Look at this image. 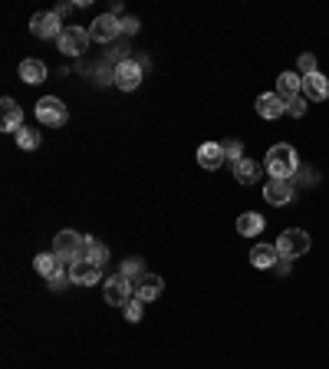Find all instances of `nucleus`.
Wrapping results in <instances>:
<instances>
[{
	"mask_svg": "<svg viewBox=\"0 0 329 369\" xmlns=\"http://www.w3.org/2000/svg\"><path fill=\"white\" fill-rule=\"evenodd\" d=\"M99 277H103V267L89 264V261H76V264H70V280L79 283V287H95Z\"/></svg>",
	"mask_w": 329,
	"mask_h": 369,
	"instance_id": "12",
	"label": "nucleus"
},
{
	"mask_svg": "<svg viewBox=\"0 0 329 369\" xmlns=\"http://www.w3.org/2000/svg\"><path fill=\"white\" fill-rule=\"evenodd\" d=\"M103 297L109 307H125V303L135 297V283L129 280L125 274H113V277H105L103 283Z\"/></svg>",
	"mask_w": 329,
	"mask_h": 369,
	"instance_id": "3",
	"label": "nucleus"
},
{
	"mask_svg": "<svg viewBox=\"0 0 329 369\" xmlns=\"http://www.w3.org/2000/svg\"><path fill=\"white\" fill-rule=\"evenodd\" d=\"M280 254H277V244H254L251 251V264L260 267V271H267V267H277Z\"/></svg>",
	"mask_w": 329,
	"mask_h": 369,
	"instance_id": "18",
	"label": "nucleus"
},
{
	"mask_svg": "<svg viewBox=\"0 0 329 369\" xmlns=\"http://www.w3.org/2000/svg\"><path fill=\"white\" fill-rule=\"evenodd\" d=\"M33 267H36V274L50 280V277H56V274L63 271V261L56 258V254H36V258H33Z\"/></svg>",
	"mask_w": 329,
	"mask_h": 369,
	"instance_id": "23",
	"label": "nucleus"
},
{
	"mask_svg": "<svg viewBox=\"0 0 329 369\" xmlns=\"http://www.w3.org/2000/svg\"><path fill=\"white\" fill-rule=\"evenodd\" d=\"M83 261H89V264H95V267H105L109 264V248H105L99 238H86V254H83Z\"/></svg>",
	"mask_w": 329,
	"mask_h": 369,
	"instance_id": "21",
	"label": "nucleus"
},
{
	"mask_svg": "<svg viewBox=\"0 0 329 369\" xmlns=\"http://www.w3.org/2000/svg\"><path fill=\"white\" fill-rule=\"evenodd\" d=\"M277 274H280V277L290 274V261H286V258H280V261H277Z\"/></svg>",
	"mask_w": 329,
	"mask_h": 369,
	"instance_id": "33",
	"label": "nucleus"
},
{
	"mask_svg": "<svg viewBox=\"0 0 329 369\" xmlns=\"http://www.w3.org/2000/svg\"><path fill=\"white\" fill-rule=\"evenodd\" d=\"M119 34H122V20L115 14H103L89 26V40H95V44H113Z\"/></svg>",
	"mask_w": 329,
	"mask_h": 369,
	"instance_id": "7",
	"label": "nucleus"
},
{
	"mask_svg": "<svg viewBox=\"0 0 329 369\" xmlns=\"http://www.w3.org/2000/svg\"><path fill=\"white\" fill-rule=\"evenodd\" d=\"M4 119H0V129L4 132H14V136H17L20 129H24V112H20V106L14 103V99H10V96H4Z\"/></svg>",
	"mask_w": 329,
	"mask_h": 369,
	"instance_id": "15",
	"label": "nucleus"
},
{
	"mask_svg": "<svg viewBox=\"0 0 329 369\" xmlns=\"http://www.w3.org/2000/svg\"><path fill=\"white\" fill-rule=\"evenodd\" d=\"M306 106H310V99H303V96H293V99H286V116H293V119H303Z\"/></svg>",
	"mask_w": 329,
	"mask_h": 369,
	"instance_id": "27",
	"label": "nucleus"
},
{
	"mask_svg": "<svg viewBox=\"0 0 329 369\" xmlns=\"http://www.w3.org/2000/svg\"><path fill=\"white\" fill-rule=\"evenodd\" d=\"M260 175H263V165H260L257 158H241V162L234 165V178L241 181V185H260Z\"/></svg>",
	"mask_w": 329,
	"mask_h": 369,
	"instance_id": "16",
	"label": "nucleus"
},
{
	"mask_svg": "<svg viewBox=\"0 0 329 369\" xmlns=\"http://www.w3.org/2000/svg\"><path fill=\"white\" fill-rule=\"evenodd\" d=\"M113 73H115V86L125 89V93H132V89H139L142 73H145V69H142L139 60H125V63H119Z\"/></svg>",
	"mask_w": 329,
	"mask_h": 369,
	"instance_id": "9",
	"label": "nucleus"
},
{
	"mask_svg": "<svg viewBox=\"0 0 329 369\" xmlns=\"http://www.w3.org/2000/svg\"><path fill=\"white\" fill-rule=\"evenodd\" d=\"M66 283H73V280H70V267H63L56 277H50V287H53V290H63Z\"/></svg>",
	"mask_w": 329,
	"mask_h": 369,
	"instance_id": "30",
	"label": "nucleus"
},
{
	"mask_svg": "<svg viewBox=\"0 0 329 369\" xmlns=\"http://www.w3.org/2000/svg\"><path fill=\"white\" fill-rule=\"evenodd\" d=\"M224 158H227V162H231V165H237V162H241V158H244V146H241V142H237V138H231V142H224Z\"/></svg>",
	"mask_w": 329,
	"mask_h": 369,
	"instance_id": "28",
	"label": "nucleus"
},
{
	"mask_svg": "<svg viewBox=\"0 0 329 369\" xmlns=\"http://www.w3.org/2000/svg\"><path fill=\"white\" fill-rule=\"evenodd\" d=\"M263 215H257V211H247V215L237 218V234L241 238H257L260 231H263Z\"/></svg>",
	"mask_w": 329,
	"mask_h": 369,
	"instance_id": "20",
	"label": "nucleus"
},
{
	"mask_svg": "<svg viewBox=\"0 0 329 369\" xmlns=\"http://www.w3.org/2000/svg\"><path fill=\"white\" fill-rule=\"evenodd\" d=\"M142 310H145V303H142L139 297H132V300L122 307V313H125V320H129V323H139V320H142Z\"/></svg>",
	"mask_w": 329,
	"mask_h": 369,
	"instance_id": "26",
	"label": "nucleus"
},
{
	"mask_svg": "<svg viewBox=\"0 0 329 369\" xmlns=\"http://www.w3.org/2000/svg\"><path fill=\"white\" fill-rule=\"evenodd\" d=\"M162 290H164V280L158 274H145L139 283H135V297H139L142 303L158 300V297H162Z\"/></svg>",
	"mask_w": 329,
	"mask_h": 369,
	"instance_id": "13",
	"label": "nucleus"
},
{
	"mask_svg": "<svg viewBox=\"0 0 329 369\" xmlns=\"http://www.w3.org/2000/svg\"><path fill=\"white\" fill-rule=\"evenodd\" d=\"M53 254H56L66 267L76 264V261H83V254H86V234L70 231V228L60 231L56 238H53Z\"/></svg>",
	"mask_w": 329,
	"mask_h": 369,
	"instance_id": "2",
	"label": "nucleus"
},
{
	"mask_svg": "<svg viewBox=\"0 0 329 369\" xmlns=\"http://www.w3.org/2000/svg\"><path fill=\"white\" fill-rule=\"evenodd\" d=\"M300 73H303V76L320 73V69H316V53H300Z\"/></svg>",
	"mask_w": 329,
	"mask_h": 369,
	"instance_id": "29",
	"label": "nucleus"
},
{
	"mask_svg": "<svg viewBox=\"0 0 329 369\" xmlns=\"http://www.w3.org/2000/svg\"><path fill=\"white\" fill-rule=\"evenodd\" d=\"M300 93H303V99H310V103H323V99H329V79L323 76V73H310V76H303Z\"/></svg>",
	"mask_w": 329,
	"mask_h": 369,
	"instance_id": "11",
	"label": "nucleus"
},
{
	"mask_svg": "<svg viewBox=\"0 0 329 369\" xmlns=\"http://www.w3.org/2000/svg\"><path fill=\"white\" fill-rule=\"evenodd\" d=\"M283 112H286V103L280 99L277 93L257 96V116H263V119H280Z\"/></svg>",
	"mask_w": 329,
	"mask_h": 369,
	"instance_id": "17",
	"label": "nucleus"
},
{
	"mask_svg": "<svg viewBox=\"0 0 329 369\" xmlns=\"http://www.w3.org/2000/svg\"><path fill=\"white\" fill-rule=\"evenodd\" d=\"M119 274H125V277H129V280H135V283H139L142 277H145V264H142L139 258H129V261H125V264H122V271H119Z\"/></svg>",
	"mask_w": 329,
	"mask_h": 369,
	"instance_id": "25",
	"label": "nucleus"
},
{
	"mask_svg": "<svg viewBox=\"0 0 329 369\" xmlns=\"http://www.w3.org/2000/svg\"><path fill=\"white\" fill-rule=\"evenodd\" d=\"M300 175V181H303V185H310V181H316V172H310V168H303V172H296Z\"/></svg>",
	"mask_w": 329,
	"mask_h": 369,
	"instance_id": "32",
	"label": "nucleus"
},
{
	"mask_svg": "<svg viewBox=\"0 0 329 369\" xmlns=\"http://www.w3.org/2000/svg\"><path fill=\"white\" fill-rule=\"evenodd\" d=\"M122 34H125V36L139 34V20H135V17H125V20H122Z\"/></svg>",
	"mask_w": 329,
	"mask_h": 369,
	"instance_id": "31",
	"label": "nucleus"
},
{
	"mask_svg": "<svg viewBox=\"0 0 329 369\" xmlns=\"http://www.w3.org/2000/svg\"><path fill=\"white\" fill-rule=\"evenodd\" d=\"M300 86H303V76H296V73H290V69H283L277 76V96L280 99H293V96H300Z\"/></svg>",
	"mask_w": 329,
	"mask_h": 369,
	"instance_id": "19",
	"label": "nucleus"
},
{
	"mask_svg": "<svg viewBox=\"0 0 329 369\" xmlns=\"http://www.w3.org/2000/svg\"><path fill=\"white\" fill-rule=\"evenodd\" d=\"M263 198H267V205H290L293 201V181H283V178H270L263 185Z\"/></svg>",
	"mask_w": 329,
	"mask_h": 369,
	"instance_id": "10",
	"label": "nucleus"
},
{
	"mask_svg": "<svg viewBox=\"0 0 329 369\" xmlns=\"http://www.w3.org/2000/svg\"><path fill=\"white\" fill-rule=\"evenodd\" d=\"M56 44H60V53H66V56H83L89 46V30H83V26H66Z\"/></svg>",
	"mask_w": 329,
	"mask_h": 369,
	"instance_id": "8",
	"label": "nucleus"
},
{
	"mask_svg": "<svg viewBox=\"0 0 329 369\" xmlns=\"http://www.w3.org/2000/svg\"><path fill=\"white\" fill-rule=\"evenodd\" d=\"M310 244H313L310 234L300 231V228H290V231L280 234L277 254H280V258H286V261H293V258H300V254H306V251H310Z\"/></svg>",
	"mask_w": 329,
	"mask_h": 369,
	"instance_id": "5",
	"label": "nucleus"
},
{
	"mask_svg": "<svg viewBox=\"0 0 329 369\" xmlns=\"http://www.w3.org/2000/svg\"><path fill=\"white\" fill-rule=\"evenodd\" d=\"M30 30H33V36H40V40H60L66 26L60 24V14H56V10H43V14H33V17H30Z\"/></svg>",
	"mask_w": 329,
	"mask_h": 369,
	"instance_id": "6",
	"label": "nucleus"
},
{
	"mask_svg": "<svg viewBox=\"0 0 329 369\" xmlns=\"http://www.w3.org/2000/svg\"><path fill=\"white\" fill-rule=\"evenodd\" d=\"M17 146L24 148V152H33V148H40V132L26 129V126H24V129L17 132Z\"/></svg>",
	"mask_w": 329,
	"mask_h": 369,
	"instance_id": "24",
	"label": "nucleus"
},
{
	"mask_svg": "<svg viewBox=\"0 0 329 369\" xmlns=\"http://www.w3.org/2000/svg\"><path fill=\"white\" fill-rule=\"evenodd\" d=\"M227 158H224V146H217V142H204V146L198 148V165L201 168H208V172H214V168H221Z\"/></svg>",
	"mask_w": 329,
	"mask_h": 369,
	"instance_id": "14",
	"label": "nucleus"
},
{
	"mask_svg": "<svg viewBox=\"0 0 329 369\" xmlns=\"http://www.w3.org/2000/svg\"><path fill=\"white\" fill-rule=\"evenodd\" d=\"M36 119L43 122V126H50V129H60V126H66V119H70V109H66V103L56 99V96H43V99L36 103Z\"/></svg>",
	"mask_w": 329,
	"mask_h": 369,
	"instance_id": "4",
	"label": "nucleus"
},
{
	"mask_svg": "<svg viewBox=\"0 0 329 369\" xmlns=\"http://www.w3.org/2000/svg\"><path fill=\"white\" fill-rule=\"evenodd\" d=\"M263 168L270 172V178H283L290 181L296 172H300V158H296V148L286 146V142H280V146H273L267 152V162H263Z\"/></svg>",
	"mask_w": 329,
	"mask_h": 369,
	"instance_id": "1",
	"label": "nucleus"
},
{
	"mask_svg": "<svg viewBox=\"0 0 329 369\" xmlns=\"http://www.w3.org/2000/svg\"><path fill=\"white\" fill-rule=\"evenodd\" d=\"M20 79H24V83H30V86L43 83V79H46V63H40V60H24V63H20Z\"/></svg>",
	"mask_w": 329,
	"mask_h": 369,
	"instance_id": "22",
	"label": "nucleus"
}]
</instances>
